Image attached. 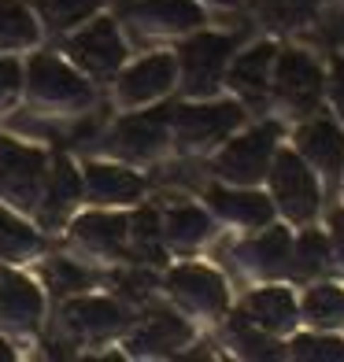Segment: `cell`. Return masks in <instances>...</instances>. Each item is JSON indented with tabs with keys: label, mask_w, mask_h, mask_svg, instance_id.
I'll return each instance as SVG.
<instances>
[{
	"label": "cell",
	"mask_w": 344,
	"mask_h": 362,
	"mask_svg": "<svg viewBox=\"0 0 344 362\" xmlns=\"http://www.w3.org/2000/svg\"><path fill=\"white\" fill-rule=\"evenodd\" d=\"M23 93L45 115H78V111H89L96 100L93 81L71 59L52 52L30 56V63L23 67Z\"/></svg>",
	"instance_id": "obj_1"
},
{
	"label": "cell",
	"mask_w": 344,
	"mask_h": 362,
	"mask_svg": "<svg viewBox=\"0 0 344 362\" xmlns=\"http://www.w3.org/2000/svg\"><path fill=\"white\" fill-rule=\"evenodd\" d=\"M48 152L15 137H0V200L11 211H34L45 189Z\"/></svg>",
	"instance_id": "obj_2"
},
{
	"label": "cell",
	"mask_w": 344,
	"mask_h": 362,
	"mask_svg": "<svg viewBox=\"0 0 344 362\" xmlns=\"http://www.w3.org/2000/svg\"><path fill=\"white\" fill-rule=\"evenodd\" d=\"M63 52L74 67L93 78V81H108L122 71L126 63V41L119 34V23L115 19H93L89 26L74 30L63 45Z\"/></svg>",
	"instance_id": "obj_3"
},
{
	"label": "cell",
	"mask_w": 344,
	"mask_h": 362,
	"mask_svg": "<svg viewBox=\"0 0 344 362\" xmlns=\"http://www.w3.org/2000/svg\"><path fill=\"white\" fill-rule=\"evenodd\" d=\"M234 45H237V37H222V34H196V37L182 41V48H178L182 93L185 96H211L215 93Z\"/></svg>",
	"instance_id": "obj_4"
},
{
	"label": "cell",
	"mask_w": 344,
	"mask_h": 362,
	"mask_svg": "<svg viewBox=\"0 0 344 362\" xmlns=\"http://www.w3.org/2000/svg\"><path fill=\"white\" fill-rule=\"evenodd\" d=\"M167 137H171V107L137 111L115 122V129L108 134V152L130 163H149L167 148Z\"/></svg>",
	"instance_id": "obj_5"
},
{
	"label": "cell",
	"mask_w": 344,
	"mask_h": 362,
	"mask_svg": "<svg viewBox=\"0 0 344 362\" xmlns=\"http://www.w3.org/2000/svg\"><path fill=\"white\" fill-rule=\"evenodd\" d=\"M241 122H244V111L237 104H178V107H171V129L185 152H196V148L222 141Z\"/></svg>",
	"instance_id": "obj_6"
},
{
	"label": "cell",
	"mask_w": 344,
	"mask_h": 362,
	"mask_svg": "<svg viewBox=\"0 0 344 362\" xmlns=\"http://www.w3.org/2000/svg\"><path fill=\"white\" fill-rule=\"evenodd\" d=\"M45 322V292L34 277L15 267H0V329L15 337L38 333Z\"/></svg>",
	"instance_id": "obj_7"
},
{
	"label": "cell",
	"mask_w": 344,
	"mask_h": 362,
	"mask_svg": "<svg viewBox=\"0 0 344 362\" xmlns=\"http://www.w3.org/2000/svg\"><path fill=\"white\" fill-rule=\"evenodd\" d=\"M126 310L119 300H108V296H86L78 292L74 300H67L59 307V325L63 333H71V340L89 344V340H108L115 333L126 329Z\"/></svg>",
	"instance_id": "obj_8"
},
{
	"label": "cell",
	"mask_w": 344,
	"mask_h": 362,
	"mask_svg": "<svg viewBox=\"0 0 344 362\" xmlns=\"http://www.w3.org/2000/svg\"><path fill=\"white\" fill-rule=\"evenodd\" d=\"M270 185H274V196H277V204H282L285 218H292V222L315 218L322 196H319V185H315V174L304 167V159L297 152H277L274 156Z\"/></svg>",
	"instance_id": "obj_9"
},
{
	"label": "cell",
	"mask_w": 344,
	"mask_h": 362,
	"mask_svg": "<svg viewBox=\"0 0 344 362\" xmlns=\"http://www.w3.org/2000/svg\"><path fill=\"white\" fill-rule=\"evenodd\" d=\"M86 200V189H81V170L67 156L48 159V174H45V189L41 200L34 207V215L45 229H63L67 218L78 211V204Z\"/></svg>",
	"instance_id": "obj_10"
},
{
	"label": "cell",
	"mask_w": 344,
	"mask_h": 362,
	"mask_svg": "<svg viewBox=\"0 0 344 362\" xmlns=\"http://www.w3.org/2000/svg\"><path fill=\"white\" fill-rule=\"evenodd\" d=\"M174 74H178V59L171 52L144 56L134 67L119 71V78H115V100L122 107H144V104H152V100L171 93Z\"/></svg>",
	"instance_id": "obj_11"
},
{
	"label": "cell",
	"mask_w": 344,
	"mask_h": 362,
	"mask_svg": "<svg viewBox=\"0 0 344 362\" xmlns=\"http://www.w3.org/2000/svg\"><path fill=\"white\" fill-rule=\"evenodd\" d=\"M67 237L78 252L93 259H122L130 252V218L115 211H86L71 218Z\"/></svg>",
	"instance_id": "obj_12"
},
{
	"label": "cell",
	"mask_w": 344,
	"mask_h": 362,
	"mask_svg": "<svg viewBox=\"0 0 344 362\" xmlns=\"http://www.w3.org/2000/svg\"><path fill=\"white\" fill-rule=\"evenodd\" d=\"M189 340H193V329H189L185 318H178L167 307H152L149 315L134 325V333L126 337L122 348L134 358H167L178 348H185Z\"/></svg>",
	"instance_id": "obj_13"
},
{
	"label": "cell",
	"mask_w": 344,
	"mask_h": 362,
	"mask_svg": "<svg viewBox=\"0 0 344 362\" xmlns=\"http://www.w3.org/2000/svg\"><path fill=\"white\" fill-rule=\"evenodd\" d=\"M274 141H277V126L263 122L259 129H252L248 137L226 144V152L215 159V174H222L226 181H237V185H256L270 167Z\"/></svg>",
	"instance_id": "obj_14"
},
{
	"label": "cell",
	"mask_w": 344,
	"mask_h": 362,
	"mask_svg": "<svg viewBox=\"0 0 344 362\" xmlns=\"http://www.w3.org/2000/svg\"><path fill=\"white\" fill-rule=\"evenodd\" d=\"M274 89H277V100L289 104L297 115L315 111L319 96H322V71H319L315 56H307L304 48H285V52L277 56Z\"/></svg>",
	"instance_id": "obj_15"
},
{
	"label": "cell",
	"mask_w": 344,
	"mask_h": 362,
	"mask_svg": "<svg viewBox=\"0 0 344 362\" xmlns=\"http://www.w3.org/2000/svg\"><path fill=\"white\" fill-rule=\"evenodd\" d=\"M122 19L141 37H167V34H185V30L200 26L204 11L196 0H137V4H126Z\"/></svg>",
	"instance_id": "obj_16"
},
{
	"label": "cell",
	"mask_w": 344,
	"mask_h": 362,
	"mask_svg": "<svg viewBox=\"0 0 344 362\" xmlns=\"http://www.w3.org/2000/svg\"><path fill=\"white\" fill-rule=\"evenodd\" d=\"M167 288L178 303L193 315H222L226 310V285L215 270L196 267V262H185V267H174L167 274Z\"/></svg>",
	"instance_id": "obj_17"
},
{
	"label": "cell",
	"mask_w": 344,
	"mask_h": 362,
	"mask_svg": "<svg viewBox=\"0 0 344 362\" xmlns=\"http://www.w3.org/2000/svg\"><path fill=\"white\" fill-rule=\"evenodd\" d=\"M81 189L86 200L96 207H119V204H137L144 196V177L119 167V163H101L93 159L81 167Z\"/></svg>",
	"instance_id": "obj_18"
},
{
	"label": "cell",
	"mask_w": 344,
	"mask_h": 362,
	"mask_svg": "<svg viewBox=\"0 0 344 362\" xmlns=\"http://www.w3.org/2000/svg\"><path fill=\"white\" fill-rule=\"evenodd\" d=\"M297 144H300V156L315 163L322 170V177L337 189L340 185V167H344V134L337 129V122L326 119V115L304 122L300 134H297Z\"/></svg>",
	"instance_id": "obj_19"
},
{
	"label": "cell",
	"mask_w": 344,
	"mask_h": 362,
	"mask_svg": "<svg viewBox=\"0 0 344 362\" xmlns=\"http://www.w3.org/2000/svg\"><path fill=\"white\" fill-rule=\"evenodd\" d=\"M234 262L244 274H259V277H277L289 270L292 262V240L285 229H270V233L244 240L234 248Z\"/></svg>",
	"instance_id": "obj_20"
},
{
	"label": "cell",
	"mask_w": 344,
	"mask_h": 362,
	"mask_svg": "<svg viewBox=\"0 0 344 362\" xmlns=\"http://www.w3.org/2000/svg\"><path fill=\"white\" fill-rule=\"evenodd\" d=\"M270 59H274V45H256L248 48L229 71V86H234L252 107L267 104V86H270Z\"/></svg>",
	"instance_id": "obj_21"
},
{
	"label": "cell",
	"mask_w": 344,
	"mask_h": 362,
	"mask_svg": "<svg viewBox=\"0 0 344 362\" xmlns=\"http://www.w3.org/2000/svg\"><path fill=\"white\" fill-rule=\"evenodd\" d=\"M241 315L252 325H259L263 333H282V329H292V322H297V300L289 296V288H263L241 303Z\"/></svg>",
	"instance_id": "obj_22"
},
{
	"label": "cell",
	"mask_w": 344,
	"mask_h": 362,
	"mask_svg": "<svg viewBox=\"0 0 344 362\" xmlns=\"http://www.w3.org/2000/svg\"><path fill=\"white\" fill-rule=\"evenodd\" d=\"M207 204H211V211H219L226 222H241V226H267L274 218V204L259 192H229L222 185H211Z\"/></svg>",
	"instance_id": "obj_23"
},
{
	"label": "cell",
	"mask_w": 344,
	"mask_h": 362,
	"mask_svg": "<svg viewBox=\"0 0 344 362\" xmlns=\"http://www.w3.org/2000/svg\"><path fill=\"white\" fill-rule=\"evenodd\" d=\"M45 252V237L38 233L30 222L19 218V211L0 207V262L15 267V262H26Z\"/></svg>",
	"instance_id": "obj_24"
},
{
	"label": "cell",
	"mask_w": 344,
	"mask_h": 362,
	"mask_svg": "<svg viewBox=\"0 0 344 362\" xmlns=\"http://www.w3.org/2000/svg\"><path fill=\"white\" fill-rule=\"evenodd\" d=\"M159 229H163V244L185 252V248H196V244H204L211 237V218L200 207L182 204V207H171L167 218H159Z\"/></svg>",
	"instance_id": "obj_25"
},
{
	"label": "cell",
	"mask_w": 344,
	"mask_h": 362,
	"mask_svg": "<svg viewBox=\"0 0 344 362\" xmlns=\"http://www.w3.org/2000/svg\"><path fill=\"white\" fill-rule=\"evenodd\" d=\"M41 41V26L23 0H0V52H19Z\"/></svg>",
	"instance_id": "obj_26"
},
{
	"label": "cell",
	"mask_w": 344,
	"mask_h": 362,
	"mask_svg": "<svg viewBox=\"0 0 344 362\" xmlns=\"http://www.w3.org/2000/svg\"><path fill=\"white\" fill-rule=\"evenodd\" d=\"M104 4L108 0H34L38 15L45 19V26L52 30V34H67V30L89 23Z\"/></svg>",
	"instance_id": "obj_27"
},
{
	"label": "cell",
	"mask_w": 344,
	"mask_h": 362,
	"mask_svg": "<svg viewBox=\"0 0 344 362\" xmlns=\"http://www.w3.org/2000/svg\"><path fill=\"white\" fill-rule=\"evenodd\" d=\"M41 274H45L48 292H56V296H78V292L96 285V274L89 267H81V262H74V259H63V255L48 259L41 267Z\"/></svg>",
	"instance_id": "obj_28"
},
{
	"label": "cell",
	"mask_w": 344,
	"mask_h": 362,
	"mask_svg": "<svg viewBox=\"0 0 344 362\" xmlns=\"http://www.w3.org/2000/svg\"><path fill=\"white\" fill-rule=\"evenodd\" d=\"M226 337L244 358H282V348L270 340V333H263L259 325H252L241 310L226 322Z\"/></svg>",
	"instance_id": "obj_29"
},
{
	"label": "cell",
	"mask_w": 344,
	"mask_h": 362,
	"mask_svg": "<svg viewBox=\"0 0 344 362\" xmlns=\"http://www.w3.org/2000/svg\"><path fill=\"white\" fill-rule=\"evenodd\" d=\"M130 240L141 262H159L163 259V229H159V211L156 207H141L130 218Z\"/></svg>",
	"instance_id": "obj_30"
},
{
	"label": "cell",
	"mask_w": 344,
	"mask_h": 362,
	"mask_svg": "<svg viewBox=\"0 0 344 362\" xmlns=\"http://www.w3.org/2000/svg\"><path fill=\"white\" fill-rule=\"evenodd\" d=\"M304 315L315 322V325H322V329L340 325V322H344V292H340L337 285L311 288L307 300H304Z\"/></svg>",
	"instance_id": "obj_31"
},
{
	"label": "cell",
	"mask_w": 344,
	"mask_h": 362,
	"mask_svg": "<svg viewBox=\"0 0 344 362\" xmlns=\"http://www.w3.org/2000/svg\"><path fill=\"white\" fill-rule=\"evenodd\" d=\"M315 11H319V0H259V15L277 30L304 26L315 19Z\"/></svg>",
	"instance_id": "obj_32"
},
{
	"label": "cell",
	"mask_w": 344,
	"mask_h": 362,
	"mask_svg": "<svg viewBox=\"0 0 344 362\" xmlns=\"http://www.w3.org/2000/svg\"><path fill=\"white\" fill-rule=\"evenodd\" d=\"M326 259H330V240H326L322 233H304L300 244L292 248V262H289V270L297 274V277H315L326 270Z\"/></svg>",
	"instance_id": "obj_33"
},
{
	"label": "cell",
	"mask_w": 344,
	"mask_h": 362,
	"mask_svg": "<svg viewBox=\"0 0 344 362\" xmlns=\"http://www.w3.org/2000/svg\"><path fill=\"white\" fill-rule=\"evenodd\" d=\"M292 355L297 358H319V362H337L344 358V344L330 337H297L292 340Z\"/></svg>",
	"instance_id": "obj_34"
},
{
	"label": "cell",
	"mask_w": 344,
	"mask_h": 362,
	"mask_svg": "<svg viewBox=\"0 0 344 362\" xmlns=\"http://www.w3.org/2000/svg\"><path fill=\"white\" fill-rule=\"evenodd\" d=\"M19 96H23V67H19V59L0 56V115L19 100Z\"/></svg>",
	"instance_id": "obj_35"
},
{
	"label": "cell",
	"mask_w": 344,
	"mask_h": 362,
	"mask_svg": "<svg viewBox=\"0 0 344 362\" xmlns=\"http://www.w3.org/2000/svg\"><path fill=\"white\" fill-rule=\"evenodd\" d=\"M115 285H119V292L126 296V300H149L152 296V288H156V277L149 274V270H126V274H119L115 277Z\"/></svg>",
	"instance_id": "obj_36"
},
{
	"label": "cell",
	"mask_w": 344,
	"mask_h": 362,
	"mask_svg": "<svg viewBox=\"0 0 344 362\" xmlns=\"http://www.w3.org/2000/svg\"><path fill=\"white\" fill-rule=\"evenodd\" d=\"M330 89H333V100H337V107H340V115H344V59H340V56L333 59V74H330Z\"/></svg>",
	"instance_id": "obj_37"
},
{
	"label": "cell",
	"mask_w": 344,
	"mask_h": 362,
	"mask_svg": "<svg viewBox=\"0 0 344 362\" xmlns=\"http://www.w3.org/2000/svg\"><path fill=\"white\" fill-rule=\"evenodd\" d=\"M330 226H333V248H337V259L344 262V211H333Z\"/></svg>",
	"instance_id": "obj_38"
},
{
	"label": "cell",
	"mask_w": 344,
	"mask_h": 362,
	"mask_svg": "<svg viewBox=\"0 0 344 362\" xmlns=\"http://www.w3.org/2000/svg\"><path fill=\"white\" fill-rule=\"evenodd\" d=\"M326 37L330 41H337V45H344V15H337V19L326 26Z\"/></svg>",
	"instance_id": "obj_39"
},
{
	"label": "cell",
	"mask_w": 344,
	"mask_h": 362,
	"mask_svg": "<svg viewBox=\"0 0 344 362\" xmlns=\"http://www.w3.org/2000/svg\"><path fill=\"white\" fill-rule=\"evenodd\" d=\"M15 358V351H11V344L4 340V337H0V362H11Z\"/></svg>",
	"instance_id": "obj_40"
},
{
	"label": "cell",
	"mask_w": 344,
	"mask_h": 362,
	"mask_svg": "<svg viewBox=\"0 0 344 362\" xmlns=\"http://www.w3.org/2000/svg\"><path fill=\"white\" fill-rule=\"evenodd\" d=\"M226 4H234V0H226Z\"/></svg>",
	"instance_id": "obj_41"
}]
</instances>
